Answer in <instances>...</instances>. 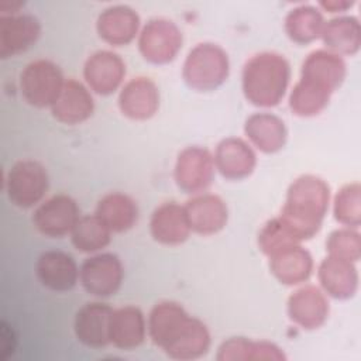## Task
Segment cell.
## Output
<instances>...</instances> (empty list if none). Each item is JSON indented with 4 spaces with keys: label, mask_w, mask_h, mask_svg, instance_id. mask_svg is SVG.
<instances>
[{
    "label": "cell",
    "mask_w": 361,
    "mask_h": 361,
    "mask_svg": "<svg viewBox=\"0 0 361 361\" xmlns=\"http://www.w3.org/2000/svg\"><path fill=\"white\" fill-rule=\"evenodd\" d=\"M230 72L227 52L217 44L200 42L193 47L183 62V79L195 90L209 92L223 85Z\"/></svg>",
    "instance_id": "cell-4"
},
{
    "label": "cell",
    "mask_w": 361,
    "mask_h": 361,
    "mask_svg": "<svg viewBox=\"0 0 361 361\" xmlns=\"http://www.w3.org/2000/svg\"><path fill=\"white\" fill-rule=\"evenodd\" d=\"M39 282L55 292L71 290L79 278V268L75 259L59 250H49L39 255L35 265Z\"/></svg>",
    "instance_id": "cell-17"
},
{
    "label": "cell",
    "mask_w": 361,
    "mask_h": 361,
    "mask_svg": "<svg viewBox=\"0 0 361 361\" xmlns=\"http://www.w3.org/2000/svg\"><path fill=\"white\" fill-rule=\"evenodd\" d=\"M94 110L90 92L78 80H65L62 90L51 106L52 116L63 124H79L86 121Z\"/></svg>",
    "instance_id": "cell-21"
},
{
    "label": "cell",
    "mask_w": 361,
    "mask_h": 361,
    "mask_svg": "<svg viewBox=\"0 0 361 361\" xmlns=\"http://www.w3.org/2000/svg\"><path fill=\"white\" fill-rule=\"evenodd\" d=\"M327 51L337 55H354L361 45V27L358 18L340 16L324 24L322 37Z\"/></svg>",
    "instance_id": "cell-28"
},
{
    "label": "cell",
    "mask_w": 361,
    "mask_h": 361,
    "mask_svg": "<svg viewBox=\"0 0 361 361\" xmlns=\"http://www.w3.org/2000/svg\"><path fill=\"white\" fill-rule=\"evenodd\" d=\"M41 24L31 14H1L0 56L8 58L28 49L39 37Z\"/></svg>",
    "instance_id": "cell-13"
},
{
    "label": "cell",
    "mask_w": 361,
    "mask_h": 361,
    "mask_svg": "<svg viewBox=\"0 0 361 361\" xmlns=\"http://www.w3.org/2000/svg\"><path fill=\"white\" fill-rule=\"evenodd\" d=\"M124 75V61L120 55L107 49L92 54L83 66V76L87 86L99 94H110L117 90Z\"/></svg>",
    "instance_id": "cell-12"
},
{
    "label": "cell",
    "mask_w": 361,
    "mask_h": 361,
    "mask_svg": "<svg viewBox=\"0 0 361 361\" xmlns=\"http://www.w3.org/2000/svg\"><path fill=\"white\" fill-rule=\"evenodd\" d=\"M329 310L327 298L313 285L299 288L288 299V314L290 320L306 330H314L323 326L329 317Z\"/></svg>",
    "instance_id": "cell-15"
},
{
    "label": "cell",
    "mask_w": 361,
    "mask_h": 361,
    "mask_svg": "<svg viewBox=\"0 0 361 361\" xmlns=\"http://www.w3.org/2000/svg\"><path fill=\"white\" fill-rule=\"evenodd\" d=\"M334 219L348 227L357 228L361 223V186L358 182L344 185L334 197Z\"/></svg>",
    "instance_id": "cell-33"
},
{
    "label": "cell",
    "mask_w": 361,
    "mask_h": 361,
    "mask_svg": "<svg viewBox=\"0 0 361 361\" xmlns=\"http://www.w3.org/2000/svg\"><path fill=\"white\" fill-rule=\"evenodd\" d=\"M345 72V62L340 55L327 49H316L303 61L300 79L333 93L341 86Z\"/></svg>",
    "instance_id": "cell-18"
},
{
    "label": "cell",
    "mask_w": 361,
    "mask_h": 361,
    "mask_svg": "<svg viewBox=\"0 0 361 361\" xmlns=\"http://www.w3.org/2000/svg\"><path fill=\"white\" fill-rule=\"evenodd\" d=\"M47 169L34 159L16 162L6 178V192L10 202L18 207L35 206L48 190Z\"/></svg>",
    "instance_id": "cell-6"
},
{
    "label": "cell",
    "mask_w": 361,
    "mask_h": 361,
    "mask_svg": "<svg viewBox=\"0 0 361 361\" xmlns=\"http://www.w3.org/2000/svg\"><path fill=\"white\" fill-rule=\"evenodd\" d=\"M94 214L111 233H123L137 223L138 207L130 196L113 192L99 200Z\"/></svg>",
    "instance_id": "cell-27"
},
{
    "label": "cell",
    "mask_w": 361,
    "mask_h": 361,
    "mask_svg": "<svg viewBox=\"0 0 361 361\" xmlns=\"http://www.w3.org/2000/svg\"><path fill=\"white\" fill-rule=\"evenodd\" d=\"M217 360L220 361H247V360H285L282 350L269 341H252L245 337H231L219 347Z\"/></svg>",
    "instance_id": "cell-29"
},
{
    "label": "cell",
    "mask_w": 361,
    "mask_h": 361,
    "mask_svg": "<svg viewBox=\"0 0 361 361\" xmlns=\"http://www.w3.org/2000/svg\"><path fill=\"white\" fill-rule=\"evenodd\" d=\"M113 309L102 302L85 303L75 316L76 338L92 348H102L110 343V320Z\"/></svg>",
    "instance_id": "cell-11"
},
{
    "label": "cell",
    "mask_w": 361,
    "mask_h": 361,
    "mask_svg": "<svg viewBox=\"0 0 361 361\" xmlns=\"http://www.w3.org/2000/svg\"><path fill=\"white\" fill-rule=\"evenodd\" d=\"M243 92L254 106L272 107L285 96L290 66L283 55L259 52L251 56L243 68Z\"/></svg>",
    "instance_id": "cell-3"
},
{
    "label": "cell",
    "mask_w": 361,
    "mask_h": 361,
    "mask_svg": "<svg viewBox=\"0 0 361 361\" xmlns=\"http://www.w3.org/2000/svg\"><path fill=\"white\" fill-rule=\"evenodd\" d=\"M329 255L357 262L361 255V238L355 230L338 228L330 233L326 241Z\"/></svg>",
    "instance_id": "cell-35"
},
{
    "label": "cell",
    "mask_w": 361,
    "mask_h": 361,
    "mask_svg": "<svg viewBox=\"0 0 361 361\" xmlns=\"http://www.w3.org/2000/svg\"><path fill=\"white\" fill-rule=\"evenodd\" d=\"M299 243L300 241L290 233L279 217L268 220L258 234V245L268 257L288 245Z\"/></svg>",
    "instance_id": "cell-34"
},
{
    "label": "cell",
    "mask_w": 361,
    "mask_h": 361,
    "mask_svg": "<svg viewBox=\"0 0 361 361\" xmlns=\"http://www.w3.org/2000/svg\"><path fill=\"white\" fill-rule=\"evenodd\" d=\"M269 268L281 283L299 285L312 275L313 258L300 244H292L269 255Z\"/></svg>",
    "instance_id": "cell-23"
},
{
    "label": "cell",
    "mask_w": 361,
    "mask_h": 361,
    "mask_svg": "<svg viewBox=\"0 0 361 361\" xmlns=\"http://www.w3.org/2000/svg\"><path fill=\"white\" fill-rule=\"evenodd\" d=\"M190 230L202 235H212L224 228L228 212L221 197L212 193H197L183 206Z\"/></svg>",
    "instance_id": "cell-14"
},
{
    "label": "cell",
    "mask_w": 361,
    "mask_h": 361,
    "mask_svg": "<svg viewBox=\"0 0 361 361\" xmlns=\"http://www.w3.org/2000/svg\"><path fill=\"white\" fill-rule=\"evenodd\" d=\"M255 164V152L241 138L228 137L216 147L214 166L226 179L240 180L247 178L252 173Z\"/></svg>",
    "instance_id": "cell-19"
},
{
    "label": "cell",
    "mask_w": 361,
    "mask_h": 361,
    "mask_svg": "<svg viewBox=\"0 0 361 361\" xmlns=\"http://www.w3.org/2000/svg\"><path fill=\"white\" fill-rule=\"evenodd\" d=\"M79 219L78 203L68 195H55L37 207L32 223L41 234L61 238L73 230Z\"/></svg>",
    "instance_id": "cell-10"
},
{
    "label": "cell",
    "mask_w": 361,
    "mask_h": 361,
    "mask_svg": "<svg viewBox=\"0 0 361 361\" xmlns=\"http://www.w3.org/2000/svg\"><path fill=\"white\" fill-rule=\"evenodd\" d=\"M121 113L131 120H148L159 107V92L157 85L145 76L130 79L118 94Z\"/></svg>",
    "instance_id": "cell-16"
},
{
    "label": "cell",
    "mask_w": 361,
    "mask_h": 361,
    "mask_svg": "<svg viewBox=\"0 0 361 361\" xmlns=\"http://www.w3.org/2000/svg\"><path fill=\"white\" fill-rule=\"evenodd\" d=\"M214 158L203 147H186L176 158L173 178L180 190L197 195L206 190L214 178Z\"/></svg>",
    "instance_id": "cell-8"
},
{
    "label": "cell",
    "mask_w": 361,
    "mask_h": 361,
    "mask_svg": "<svg viewBox=\"0 0 361 361\" xmlns=\"http://www.w3.org/2000/svg\"><path fill=\"white\" fill-rule=\"evenodd\" d=\"M152 343L164 353L180 361L203 357L210 347V333L203 322L192 317L176 302L157 303L148 317Z\"/></svg>",
    "instance_id": "cell-1"
},
{
    "label": "cell",
    "mask_w": 361,
    "mask_h": 361,
    "mask_svg": "<svg viewBox=\"0 0 361 361\" xmlns=\"http://www.w3.org/2000/svg\"><path fill=\"white\" fill-rule=\"evenodd\" d=\"M123 276L121 261L111 252L86 258L79 269V278L85 290L99 298L114 295L121 286Z\"/></svg>",
    "instance_id": "cell-9"
},
{
    "label": "cell",
    "mask_w": 361,
    "mask_h": 361,
    "mask_svg": "<svg viewBox=\"0 0 361 361\" xmlns=\"http://www.w3.org/2000/svg\"><path fill=\"white\" fill-rule=\"evenodd\" d=\"M329 202V185L319 176L302 175L290 183L279 219L299 241L312 238L322 227Z\"/></svg>",
    "instance_id": "cell-2"
},
{
    "label": "cell",
    "mask_w": 361,
    "mask_h": 361,
    "mask_svg": "<svg viewBox=\"0 0 361 361\" xmlns=\"http://www.w3.org/2000/svg\"><path fill=\"white\" fill-rule=\"evenodd\" d=\"M317 276L324 292L336 299H348L357 292L358 272L351 261L327 255L319 265Z\"/></svg>",
    "instance_id": "cell-24"
},
{
    "label": "cell",
    "mask_w": 361,
    "mask_h": 361,
    "mask_svg": "<svg viewBox=\"0 0 361 361\" xmlns=\"http://www.w3.org/2000/svg\"><path fill=\"white\" fill-rule=\"evenodd\" d=\"M330 96V92L317 87L310 82L299 79L290 92L289 107L296 116L312 117L327 107Z\"/></svg>",
    "instance_id": "cell-32"
},
{
    "label": "cell",
    "mask_w": 361,
    "mask_h": 361,
    "mask_svg": "<svg viewBox=\"0 0 361 361\" xmlns=\"http://www.w3.org/2000/svg\"><path fill=\"white\" fill-rule=\"evenodd\" d=\"M65 83L62 71L48 59L30 62L20 75V90L24 100L34 107H51Z\"/></svg>",
    "instance_id": "cell-5"
},
{
    "label": "cell",
    "mask_w": 361,
    "mask_h": 361,
    "mask_svg": "<svg viewBox=\"0 0 361 361\" xmlns=\"http://www.w3.org/2000/svg\"><path fill=\"white\" fill-rule=\"evenodd\" d=\"M182 47V32L166 18H151L141 30L138 48L144 59L162 65L175 59Z\"/></svg>",
    "instance_id": "cell-7"
},
{
    "label": "cell",
    "mask_w": 361,
    "mask_h": 361,
    "mask_svg": "<svg viewBox=\"0 0 361 361\" xmlns=\"http://www.w3.org/2000/svg\"><path fill=\"white\" fill-rule=\"evenodd\" d=\"M354 4V1H345V0H327V1H320L319 6L323 7L324 10L330 13H338V11H345Z\"/></svg>",
    "instance_id": "cell-36"
},
{
    "label": "cell",
    "mask_w": 361,
    "mask_h": 361,
    "mask_svg": "<svg viewBox=\"0 0 361 361\" xmlns=\"http://www.w3.org/2000/svg\"><path fill=\"white\" fill-rule=\"evenodd\" d=\"M140 28V17L128 6H111L103 10L96 21L97 34L103 41L111 45L130 44Z\"/></svg>",
    "instance_id": "cell-22"
},
{
    "label": "cell",
    "mask_w": 361,
    "mask_h": 361,
    "mask_svg": "<svg viewBox=\"0 0 361 361\" xmlns=\"http://www.w3.org/2000/svg\"><path fill=\"white\" fill-rule=\"evenodd\" d=\"M324 24L326 21L319 8L309 4L292 8L285 17V31L288 37L300 45L320 38Z\"/></svg>",
    "instance_id": "cell-30"
},
{
    "label": "cell",
    "mask_w": 361,
    "mask_h": 361,
    "mask_svg": "<svg viewBox=\"0 0 361 361\" xmlns=\"http://www.w3.org/2000/svg\"><path fill=\"white\" fill-rule=\"evenodd\" d=\"M245 135L262 152L272 154L279 151L288 137L286 126L272 113H254L244 124Z\"/></svg>",
    "instance_id": "cell-25"
},
{
    "label": "cell",
    "mask_w": 361,
    "mask_h": 361,
    "mask_svg": "<svg viewBox=\"0 0 361 361\" xmlns=\"http://www.w3.org/2000/svg\"><path fill=\"white\" fill-rule=\"evenodd\" d=\"M147 324L142 312L135 306L116 309L110 320V343L120 350H134L142 344Z\"/></svg>",
    "instance_id": "cell-26"
},
{
    "label": "cell",
    "mask_w": 361,
    "mask_h": 361,
    "mask_svg": "<svg viewBox=\"0 0 361 361\" xmlns=\"http://www.w3.org/2000/svg\"><path fill=\"white\" fill-rule=\"evenodd\" d=\"M111 231L96 214L83 216L71 231V240L76 250L82 252H96L109 245Z\"/></svg>",
    "instance_id": "cell-31"
},
{
    "label": "cell",
    "mask_w": 361,
    "mask_h": 361,
    "mask_svg": "<svg viewBox=\"0 0 361 361\" xmlns=\"http://www.w3.org/2000/svg\"><path fill=\"white\" fill-rule=\"evenodd\" d=\"M149 231L155 241L165 245H178L188 240L190 226L185 207L176 202L159 204L151 216Z\"/></svg>",
    "instance_id": "cell-20"
}]
</instances>
